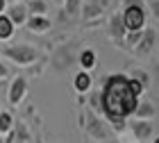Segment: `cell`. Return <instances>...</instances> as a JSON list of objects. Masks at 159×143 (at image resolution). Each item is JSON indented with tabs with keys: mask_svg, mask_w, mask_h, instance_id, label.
I'll use <instances>...</instances> for the list:
<instances>
[{
	"mask_svg": "<svg viewBox=\"0 0 159 143\" xmlns=\"http://www.w3.org/2000/svg\"><path fill=\"white\" fill-rule=\"evenodd\" d=\"M27 96V80L25 77H14L9 82V89H7V100H9L11 107H18Z\"/></svg>",
	"mask_w": 159,
	"mask_h": 143,
	"instance_id": "cell-5",
	"label": "cell"
},
{
	"mask_svg": "<svg viewBox=\"0 0 159 143\" xmlns=\"http://www.w3.org/2000/svg\"><path fill=\"white\" fill-rule=\"evenodd\" d=\"M14 30L16 27L11 25V20L5 16V14H0V41H9L14 37Z\"/></svg>",
	"mask_w": 159,
	"mask_h": 143,
	"instance_id": "cell-17",
	"label": "cell"
},
{
	"mask_svg": "<svg viewBox=\"0 0 159 143\" xmlns=\"http://www.w3.org/2000/svg\"><path fill=\"white\" fill-rule=\"evenodd\" d=\"M2 57L7 61L16 64V66H30V64H34L39 59V50L30 46V43H9V46H2Z\"/></svg>",
	"mask_w": 159,
	"mask_h": 143,
	"instance_id": "cell-2",
	"label": "cell"
},
{
	"mask_svg": "<svg viewBox=\"0 0 159 143\" xmlns=\"http://www.w3.org/2000/svg\"><path fill=\"white\" fill-rule=\"evenodd\" d=\"M0 143H5V141H2V136H0Z\"/></svg>",
	"mask_w": 159,
	"mask_h": 143,
	"instance_id": "cell-27",
	"label": "cell"
},
{
	"mask_svg": "<svg viewBox=\"0 0 159 143\" xmlns=\"http://www.w3.org/2000/svg\"><path fill=\"white\" fill-rule=\"evenodd\" d=\"M129 130H132V134L139 141H148V139H152V132H155V127H152V123L150 120H132L129 123Z\"/></svg>",
	"mask_w": 159,
	"mask_h": 143,
	"instance_id": "cell-9",
	"label": "cell"
},
{
	"mask_svg": "<svg viewBox=\"0 0 159 143\" xmlns=\"http://www.w3.org/2000/svg\"><path fill=\"white\" fill-rule=\"evenodd\" d=\"M155 43H157V32L152 30V27H146L143 34H141V39H139V43H136V48H134V52L139 57H143V55H148L150 50L155 48Z\"/></svg>",
	"mask_w": 159,
	"mask_h": 143,
	"instance_id": "cell-8",
	"label": "cell"
},
{
	"mask_svg": "<svg viewBox=\"0 0 159 143\" xmlns=\"http://www.w3.org/2000/svg\"><path fill=\"white\" fill-rule=\"evenodd\" d=\"M132 116H134L136 120H150V118L155 116V105L150 102V100H141V98H139L136 109H134Z\"/></svg>",
	"mask_w": 159,
	"mask_h": 143,
	"instance_id": "cell-12",
	"label": "cell"
},
{
	"mask_svg": "<svg viewBox=\"0 0 159 143\" xmlns=\"http://www.w3.org/2000/svg\"><path fill=\"white\" fill-rule=\"evenodd\" d=\"M143 87L136 80L127 75H109L100 91V111L111 125L125 123V118L134 114Z\"/></svg>",
	"mask_w": 159,
	"mask_h": 143,
	"instance_id": "cell-1",
	"label": "cell"
},
{
	"mask_svg": "<svg viewBox=\"0 0 159 143\" xmlns=\"http://www.w3.org/2000/svg\"><path fill=\"white\" fill-rule=\"evenodd\" d=\"M14 123H16V118L11 116V111H0V136H7L14 130Z\"/></svg>",
	"mask_w": 159,
	"mask_h": 143,
	"instance_id": "cell-16",
	"label": "cell"
},
{
	"mask_svg": "<svg viewBox=\"0 0 159 143\" xmlns=\"http://www.w3.org/2000/svg\"><path fill=\"white\" fill-rule=\"evenodd\" d=\"M25 5L30 16H48V0H27Z\"/></svg>",
	"mask_w": 159,
	"mask_h": 143,
	"instance_id": "cell-15",
	"label": "cell"
},
{
	"mask_svg": "<svg viewBox=\"0 0 159 143\" xmlns=\"http://www.w3.org/2000/svg\"><path fill=\"white\" fill-rule=\"evenodd\" d=\"M5 77H9V66L0 59V80H5Z\"/></svg>",
	"mask_w": 159,
	"mask_h": 143,
	"instance_id": "cell-21",
	"label": "cell"
},
{
	"mask_svg": "<svg viewBox=\"0 0 159 143\" xmlns=\"http://www.w3.org/2000/svg\"><path fill=\"white\" fill-rule=\"evenodd\" d=\"M82 127H84V132L89 134L91 139H96V141H109L111 139L107 123L102 118H98L96 114H84L82 116Z\"/></svg>",
	"mask_w": 159,
	"mask_h": 143,
	"instance_id": "cell-4",
	"label": "cell"
},
{
	"mask_svg": "<svg viewBox=\"0 0 159 143\" xmlns=\"http://www.w3.org/2000/svg\"><path fill=\"white\" fill-rule=\"evenodd\" d=\"M7 2H9V5H11V2H25V0H7Z\"/></svg>",
	"mask_w": 159,
	"mask_h": 143,
	"instance_id": "cell-24",
	"label": "cell"
},
{
	"mask_svg": "<svg viewBox=\"0 0 159 143\" xmlns=\"http://www.w3.org/2000/svg\"><path fill=\"white\" fill-rule=\"evenodd\" d=\"M52 5H64V0H50Z\"/></svg>",
	"mask_w": 159,
	"mask_h": 143,
	"instance_id": "cell-23",
	"label": "cell"
},
{
	"mask_svg": "<svg viewBox=\"0 0 159 143\" xmlns=\"http://www.w3.org/2000/svg\"><path fill=\"white\" fill-rule=\"evenodd\" d=\"M5 16L11 20L14 27H20V25L27 23V18H30V11H27V5H25V2H11V5H7Z\"/></svg>",
	"mask_w": 159,
	"mask_h": 143,
	"instance_id": "cell-6",
	"label": "cell"
},
{
	"mask_svg": "<svg viewBox=\"0 0 159 143\" xmlns=\"http://www.w3.org/2000/svg\"><path fill=\"white\" fill-rule=\"evenodd\" d=\"M148 9H150V16L159 20V0H148Z\"/></svg>",
	"mask_w": 159,
	"mask_h": 143,
	"instance_id": "cell-19",
	"label": "cell"
},
{
	"mask_svg": "<svg viewBox=\"0 0 159 143\" xmlns=\"http://www.w3.org/2000/svg\"><path fill=\"white\" fill-rule=\"evenodd\" d=\"M123 7H146L143 0H123Z\"/></svg>",
	"mask_w": 159,
	"mask_h": 143,
	"instance_id": "cell-20",
	"label": "cell"
},
{
	"mask_svg": "<svg viewBox=\"0 0 159 143\" xmlns=\"http://www.w3.org/2000/svg\"><path fill=\"white\" fill-rule=\"evenodd\" d=\"M152 143H159V136H155V139H152Z\"/></svg>",
	"mask_w": 159,
	"mask_h": 143,
	"instance_id": "cell-26",
	"label": "cell"
},
{
	"mask_svg": "<svg viewBox=\"0 0 159 143\" xmlns=\"http://www.w3.org/2000/svg\"><path fill=\"white\" fill-rule=\"evenodd\" d=\"M7 5H9V2H7V0H0V14H5V9H7Z\"/></svg>",
	"mask_w": 159,
	"mask_h": 143,
	"instance_id": "cell-22",
	"label": "cell"
},
{
	"mask_svg": "<svg viewBox=\"0 0 159 143\" xmlns=\"http://www.w3.org/2000/svg\"><path fill=\"white\" fill-rule=\"evenodd\" d=\"M125 25H123V18H120V14H114L111 20H109V37L114 41H125Z\"/></svg>",
	"mask_w": 159,
	"mask_h": 143,
	"instance_id": "cell-11",
	"label": "cell"
},
{
	"mask_svg": "<svg viewBox=\"0 0 159 143\" xmlns=\"http://www.w3.org/2000/svg\"><path fill=\"white\" fill-rule=\"evenodd\" d=\"M105 7H107V0H84L82 14H80V16H82L86 23H91V20H98V18H102Z\"/></svg>",
	"mask_w": 159,
	"mask_h": 143,
	"instance_id": "cell-7",
	"label": "cell"
},
{
	"mask_svg": "<svg viewBox=\"0 0 159 143\" xmlns=\"http://www.w3.org/2000/svg\"><path fill=\"white\" fill-rule=\"evenodd\" d=\"M25 27L32 34H46V32H50L52 23H50L48 16H30V18H27V23H25Z\"/></svg>",
	"mask_w": 159,
	"mask_h": 143,
	"instance_id": "cell-10",
	"label": "cell"
},
{
	"mask_svg": "<svg viewBox=\"0 0 159 143\" xmlns=\"http://www.w3.org/2000/svg\"><path fill=\"white\" fill-rule=\"evenodd\" d=\"M82 5H84V0H64V14L66 16H70V18H75V16H80L82 14Z\"/></svg>",
	"mask_w": 159,
	"mask_h": 143,
	"instance_id": "cell-18",
	"label": "cell"
},
{
	"mask_svg": "<svg viewBox=\"0 0 159 143\" xmlns=\"http://www.w3.org/2000/svg\"><path fill=\"white\" fill-rule=\"evenodd\" d=\"M107 143H120V141H116V139H109V141H107Z\"/></svg>",
	"mask_w": 159,
	"mask_h": 143,
	"instance_id": "cell-25",
	"label": "cell"
},
{
	"mask_svg": "<svg viewBox=\"0 0 159 143\" xmlns=\"http://www.w3.org/2000/svg\"><path fill=\"white\" fill-rule=\"evenodd\" d=\"M80 66H82L84 73H91V70L98 66V55H96V50H91V48L82 50V52H80Z\"/></svg>",
	"mask_w": 159,
	"mask_h": 143,
	"instance_id": "cell-13",
	"label": "cell"
},
{
	"mask_svg": "<svg viewBox=\"0 0 159 143\" xmlns=\"http://www.w3.org/2000/svg\"><path fill=\"white\" fill-rule=\"evenodd\" d=\"M91 84H93L91 73H84V70H80V73L73 77V87H75L77 93H89V91H91Z\"/></svg>",
	"mask_w": 159,
	"mask_h": 143,
	"instance_id": "cell-14",
	"label": "cell"
},
{
	"mask_svg": "<svg viewBox=\"0 0 159 143\" xmlns=\"http://www.w3.org/2000/svg\"><path fill=\"white\" fill-rule=\"evenodd\" d=\"M120 18H123V25H125L127 32H141V30H146L148 14H146V7H123Z\"/></svg>",
	"mask_w": 159,
	"mask_h": 143,
	"instance_id": "cell-3",
	"label": "cell"
}]
</instances>
